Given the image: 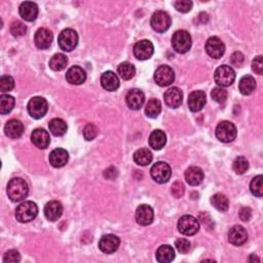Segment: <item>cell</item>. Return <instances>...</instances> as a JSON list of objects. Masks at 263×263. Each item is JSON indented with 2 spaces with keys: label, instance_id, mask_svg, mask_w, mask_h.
I'll list each match as a JSON object with an SVG mask.
<instances>
[{
  "label": "cell",
  "instance_id": "cell-9",
  "mask_svg": "<svg viewBox=\"0 0 263 263\" xmlns=\"http://www.w3.org/2000/svg\"><path fill=\"white\" fill-rule=\"evenodd\" d=\"M178 230L182 234L191 236L197 233L199 230V221L191 215H185L178 221Z\"/></svg>",
  "mask_w": 263,
  "mask_h": 263
},
{
  "label": "cell",
  "instance_id": "cell-52",
  "mask_svg": "<svg viewBox=\"0 0 263 263\" xmlns=\"http://www.w3.org/2000/svg\"><path fill=\"white\" fill-rule=\"evenodd\" d=\"M118 176V171L114 168V166H110L107 170L104 171V177L106 179H109V180H113Z\"/></svg>",
  "mask_w": 263,
  "mask_h": 263
},
{
  "label": "cell",
  "instance_id": "cell-3",
  "mask_svg": "<svg viewBox=\"0 0 263 263\" xmlns=\"http://www.w3.org/2000/svg\"><path fill=\"white\" fill-rule=\"evenodd\" d=\"M214 79L220 88H227L233 83L235 79V72L232 67L222 65L215 71Z\"/></svg>",
  "mask_w": 263,
  "mask_h": 263
},
{
  "label": "cell",
  "instance_id": "cell-28",
  "mask_svg": "<svg viewBox=\"0 0 263 263\" xmlns=\"http://www.w3.org/2000/svg\"><path fill=\"white\" fill-rule=\"evenodd\" d=\"M101 85L108 92H114L119 88V79L112 71H106L101 76Z\"/></svg>",
  "mask_w": 263,
  "mask_h": 263
},
{
  "label": "cell",
  "instance_id": "cell-26",
  "mask_svg": "<svg viewBox=\"0 0 263 263\" xmlns=\"http://www.w3.org/2000/svg\"><path fill=\"white\" fill-rule=\"evenodd\" d=\"M204 171L198 166H189L185 172V180L191 186L199 185L204 180Z\"/></svg>",
  "mask_w": 263,
  "mask_h": 263
},
{
  "label": "cell",
  "instance_id": "cell-18",
  "mask_svg": "<svg viewBox=\"0 0 263 263\" xmlns=\"http://www.w3.org/2000/svg\"><path fill=\"white\" fill-rule=\"evenodd\" d=\"M63 214V206L58 200H51L44 207L45 218L49 221H57L61 218Z\"/></svg>",
  "mask_w": 263,
  "mask_h": 263
},
{
  "label": "cell",
  "instance_id": "cell-13",
  "mask_svg": "<svg viewBox=\"0 0 263 263\" xmlns=\"http://www.w3.org/2000/svg\"><path fill=\"white\" fill-rule=\"evenodd\" d=\"M154 53V47L151 41L147 39H143L138 41L134 46V55L140 60V61H145L152 57Z\"/></svg>",
  "mask_w": 263,
  "mask_h": 263
},
{
  "label": "cell",
  "instance_id": "cell-17",
  "mask_svg": "<svg viewBox=\"0 0 263 263\" xmlns=\"http://www.w3.org/2000/svg\"><path fill=\"white\" fill-rule=\"evenodd\" d=\"M53 33L46 28H40L35 33L34 41L35 45H36L40 50H46L49 49L53 42Z\"/></svg>",
  "mask_w": 263,
  "mask_h": 263
},
{
  "label": "cell",
  "instance_id": "cell-36",
  "mask_svg": "<svg viewBox=\"0 0 263 263\" xmlns=\"http://www.w3.org/2000/svg\"><path fill=\"white\" fill-rule=\"evenodd\" d=\"M118 74L124 80H130L133 78L136 74V69L133 64L129 62H124L118 66Z\"/></svg>",
  "mask_w": 263,
  "mask_h": 263
},
{
  "label": "cell",
  "instance_id": "cell-41",
  "mask_svg": "<svg viewBox=\"0 0 263 263\" xmlns=\"http://www.w3.org/2000/svg\"><path fill=\"white\" fill-rule=\"evenodd\" d=\"M10 33L14 35L15 37H21L24 36L27 33V27L24 23L17 21L11 24L10 26Z\"/></svg>",
  "mask_w": 263,
  "mask_h": 263
},
{
  "label": "cell",
  "instance_id": "cell-1",
  "mask_svg": "<svg viewBox=\"0 0 263 263\" xmlns=\"http://www.w3.org/2000/svg\"><path fill=\"white\" fill-rule=\"evenodd\" d=\"M29 194V187L27 182L22 178H14L8 182L7 196L15 202L25 199Z\"/></svg>",
  "mask_w": 263,
  "mask_h": 263
},
{
  "label": "cell",
  "instance_id": "cell-31",
  "mask_svg": "<svg viewBox=\"0 0 263 263\" xmlns=\"http://www.w3.org/2000/svg\"><path fill=\"white\" fill-rule=\"evenodd\" d=\"M256 89V80L253 76L251 75H245L241 78L240 83H238V90L245 95L249 96L252 94Z\"/></svg>",
  "mask_w": 263,
  "mask_h": 263
},
{
  "label": "cell",
  "instance_id": "cell-25",
  "mask_svg": "<svg viewBox=\"0 0 263 263\" xmlns=\"http://www.w3.org/2000/svg\"><path fill=\"white\" fill-rule=\"evenodd\" d=\"M49 160L54 168H62L68 163L69 153L63 148H57L51 152Z\"/></svg>",
  "mask_w": 263,
  "mask_h": 263
},
{
  "label": "cell",
  "instance_id": "cell-38",
  "mask_svg": "<svg viewBox=\"0 0 263 263\" xmlns=\"http://www.w3.org/2000/svg\"><path fill=\"white\" fill-rule=\"evenodd\" d=\"M162 111V103L158 99H151L145 107V114L150 118H157Z\"/></svg>",
  "mask_w": 263,
  "mask_h": 263
},
{
  "label": "cell",
  "instance_id": "cell-16",
  "mask_svg": "<svg viewBox=\"0 0 263 263\" xmlns=\"http://www.w3.org/2000/svg\"><path fill=\"white\" fill-rule=\"evenodd\" d=\"M229 241L234 246H242L248 241V232L242 225H234L229 232Z\"/></svg>",
  "mask_w": 263,
  "mask_h": 263
},
{
  "label": "cell",
  "instance_id": "cell-34",
  "mask_svg": "<svg viewBox=\"0 0 263 263\" xmlns=\"http://www.w3.org/2000/svg\"><path fill=\"white\" fill-rule=\"evenodd\" d=\"M68 64V59L64 54H56L50 60V67L54 71H62Z\"/></svg>",
  "mask_w": 263,
  "mask_h": 263
},
{
  "label": "cell",
  "instance_id": "cell-11",
  "mask_svg": "<svg viewBox=\"0 0 263 263\" xmlns=\"http://www.w3.org/2000/svg\"><path fill=\"white\" fill-rule=\"evenodd\" d=\"M154 80L160 87H169L175 80L173 69L168 65L160 66L154 72Z\"/></svg>",
  "mask_w": 263,
  "mask_h": 263
},
{
  "label": "cell",
  "instance_id": "cell-50",
  "mask_svg": "<svg viewBox=\"0 0 263 263\" xmlns=\"http://www.w3.org/2000/svg\"><path fill=\"white\" fill-rule=\"evenodd\" d=\"M262 56L256 57L253 62H252V69L254 72L258 75H261L263 73V61H262Z\"/></svg>",
  "mask_w": 263,
  "mask_h": 263
},
{
  "label": "cell",
  "instance_id": "cell-2",
  "mask_svg": "<svg viewBox=\"0 0 263 263\" xmlns=\"http://www.w3.org/2000/svg\"><path fill=\"white\" fill-rule=\"evenodd\" d=\"M38 207L33 201H24L16 210V218L21 223H27L36 218Z\"/></svg>",
  "mask_w": 263,
  "mask_h": 263
},
{
  "label": "cell",
  "instance_id": "cell-4",
  "mask_svg": "<svg viewBox=\"0 0 263 263\" xmlns=\"http://www.w3.org/2000/svg\"><path fill=\"white\" fill-rule=\"evenodd\" d=\"M58 43L64 52H72L78 43V35L73 29H65L59 35Z\"/></svg>",
  "mask_w": 263,
  "mask_h": 263
},
{
  "label": "cell",
  "instance_id": "cell-10",
  "mask_svg": "<svg viewBox=\"0 0 263 263\" xmlns=\"http://www.w3.org/2000/svg\"><path fill=\"white\" fill-rule=\"evenodd\" d=\"M150 24L154 31H157L159 33H164L170 28L172 20L168 13H165V11L163 10H158L152 15Z\"/></svg>",
  "mask_w": 263,
  "mask_h": 263
},
{
  "label": "cell",
  "instance_id": "cell-7",
  "mask_svg": "<svg viewBox=\"0 0 263 263\" xmlns=\"http://www.w3.org/2000/svg\"><path fill=\"white\" fill-rule=\"evenodd\" d=\"M237 135L236 127L230 122H221L216 128V137L223 143L232 142Z\"/></svg>",
  "mask_w": 263,
  "mask_h": 263
},
{
  "label": "cell",
  "instance_id": "cell-45",
  "mask_svg": "<svg viewBox=\"0 0 263 263\" xmlns=\"http://www.w3.org/2000/svg\"><path fill=\"white\" fill-rule=\"evenodd\" d=\"M173 4L178 11H180V13L183 14H186L188 11H190L194 5L193 1H189V0H178V1H175Z\"/></svg>",
  "mask_w": 263,
  "mask_h": 263
},
{
  "label": "cell",
  "instance_id": "cell-19",
  "mask_svg": "<svg viewBox=\"0 0 263 263\" xmlns=\"http://www.w3.org/2000/svg\"><path fill=\"white\" fill-rule=\"evenodd\" d=\"M154 212L153 209L148 205H141L136 210V220L138 224L142 226H147L153 222Z\"/></svg>",
  "mask_w": 263,
  "mask_h": 263
},
{
  "label": "cell",
  "instance_id": "cell-49",
  "mask_svg": "<svg viewBox=\"0 0 263 263\" xmlns=\"http://www.w3.org/2000/svg\"><path fill=\"white\" fill-rule=\"evenodd\" d=\"M230 62L235 67H242L245 63V56L241 52H235L230 57Z\"/></svg>",
  "mask_w": 263,
  "mask_h": 263
},
{
  "label": "cell",
  "instance_id": "cell-30",
  "mask_svg": "<svg viewBox=\"0 0 263 263\" xmlns=\"http://www.w3.org/2000/svg\"><path fill=\"white\" fill-rule=\"evenodd\" d=\"M175 259V251L170 245H163L157 251V260L161 263H169Z\"/></svg>",
  "mask_w": 263,
  "mask_h": 263
},
{
  "label": "cell",
  "instance_id": "cell-53",
  "mask_svg": "<svg viewBox=\"0 0 263 263\" xmlns=\"http://www.w3.org/2000/svg\"><path fill=\"white\" fill-rule=\"evenodd\" d=\"M249 260L251 261V262H253V261H259V258H257L256 256H255V254H252V255H251V257L249 258Z\"/></svg>",
  "mask_w": 263,
  "mask_h": 263
},
{
  "label": "cell",
  "instance_id": "cell-39",
  "mask_svg": "<svg viewBox=\"0 0 263 263\" xmlns=\"http://www.w3.org/2000/svg\"><path fill=\"white\" fill-rule=\"evenodd\" d=\"M249 169V162L244 157H238L233 162V170L237 175L245 174Z\"/></svg>",
  "mask_w": 263,
  "mask_h": 263
},
{
  "label": "cell",
  "instance_id": "cell-32",
  "mask_svg": "<svg viewBox=\"0 0 263 263\" xmlns=\"http://www.w3.org/2000/svg\"><path fill=\"white\" fill-rule=\"evenodd\" d=\"M49 128L51 133L56 137H61L67 132V124L61 118H54L50 122Z\"/></svg>",
  "mask_w": 263,
  "mask_h": 263
},
{
  "label": "cell",
  "instance_id": "cell-20",
  "mask_svg": "<svg viewBox=\"0 0 263 263\" xmlns=\"http://www.w3.org/2000/svg\"><path fill=\"white\" fill-rule=\"evenodd\" d=\"M164 102L171 108H178L182 104L183 93L179 88H171L164 95Z\"/></svg>",
  "mask_w": 263,
  "mask_h": 263
},
{
  "label": "cell",
  "instance_id": "cell-48",
  "mask_svg": "<svg viewBox=\"0 0 263 263\" xmlns=\"http://www.w3.org/2000/svg\"><path fill=\"white\" fill-rule=\"evenodd\" d=\"M172 195L176 197V198H180L181 197H183L184 195V191H185V187L183 185L182 182H175L173 185H172Z\"/></svg>",
  "mask_w": 263,
  "mask_h": 263
},
{
  "label": "cell",
  "instance_id": "cell-35",
  "mask_svg": "<svg viewBox=\"0 0 263 263\" xmlns=\"http://www.w3.org/2000/svg\"><path fill=\"white\" fill-rule=\"evenodd\" d=\"M211 202L220 212H226L230 208V201L224 195L222 194H216L211 197Z\"/></svg>",
  "mask_w": 263,
  "mask_h": 263
},
{
  "label": "cell",
  "instance_id": "cell-44",
  "mask_svg": "<svg viewBox=\"0 0 263 263\" xmlns=\"http://www.w3.org/2000/svg\"><path fill=\"white\" fill-rule=\"evenodd\" d=\"M211 96L214 101H216L218 103H224L227 99V96H229V94H227V91H225L223 88L219 87V88L213 89Z\"/></svg>",
  "mask_w": 263,
  "mask_h": 263
},
{
  "label": "cell",
  "instance_id": "cell-29",
  "mask_svg": "<svg viewBox=\"0 0 263 263\" xmlns=\"http://www.w3.org/2000/svg\"><path fill=\"white\" fill-rule=\"evenodd\" d=\"M148 142L151 148H153L154 150H161L164 147L166 143V136L164 132H163L162 130L153 131L149 136Z\"/></svg>",
  "mask_w": 263,
  "mask_h": 263
},
{
  "label": "cell",
  "instance_id": "cell-14",
  "mask_svg": "<svg viewBox=\"0 0 263 263\" xmlns=\"http://www.w3.org/2000/svg\"><path fill=\"white\" fill-rule=\"evenodd\" d=\"M121 241L114 234H105L99 242V249L105 254H112L117 251Z\"/></svg>",
  "mask_w": 263,
  "mask_h": 263
},
{
  "label": "cell",
  "instance_id": "cell-27",
  "mask_svg": "<svg viewBox=\"0 0 263 263\" xmlns=\"http://www.w3.org/2000/svg\"><path fill=\"white\" fill-rule=\"evenodd\" d=\"M5 135L11 139H18L24 133V125L18 119H10L4 127Z\"/></svg>",
  "mask_w": 263,
  "mask_h": 263
},
{
  "label": "cell",
  "instance_id": "cell-51",
  "mask_svg": "<svg viewBox=\"0 0 263 263\" xmlns=\"http://www.w3.org/2000/svg\"><path fill=\"white\" fill-rule=\"evenodd\" d=\"M238 215H240V218L243 221L248 222L251 219V217H252V210H251L249 207H244L240 210Z\"/></svg>",
  "mask_w": 263,
  "mask_h": 263
},
{
  "label": "cell",
  "instance_id": "cell-21",
  "mask_svg": "<svg viewBox=\"0 0 263 263\" xmlns=\"http://www.w3.org/2000/svg\"><path fill=\"white\" fill-rule=\"evenodd\" d=\"M31 141L36 147L45 149L49 147L51 143L50 134L43 129H35L31 134Z\"/></svg>",
  "mask_w": 263,
  "mask_h": 263
},
{
  "label": "cell",
  "instance_id": "cell-6",
  "mask_svg": "<svg viewBox=\"0 0 263 263\" xmlns=\"http://www.w3.org/2000/svg\"><path fill=\"white\" fill-rule=\"evenodd\" d=\"M150 174L155 182L164 184L170 180V178L172 176V170L171 166L166 163L159 162L152 165Z\"/></svg>",
  "mask_w": 263,
  "mask_h": 263
},
{
  "label": "cell",
  "instance_id": "cell-8",
  "mask_svg": "<svg viewBox=\"0 0 263 263\" xmlns=\"http://www.w3.org/2000/svg\"><path fill=\"white\" fill-rule=\"evenodd\" d=\"M28 112L34 119L42 118L47 110H49V104L47 101L42 97H34L28 103Z\"/></svg>",
  "mask_w": 263,
  "mask_h": 263
},
{
  "label": "cell",
  "instance_id": "cell-12",
  "mask_svg": "<svg viewBox=\"0 0 263 263\" xmlns=\"http://www.w3.org/2000/svg\"><path fill=\"white\" fill-rule=\"evenodd\" d=\"M206 52L213 59H220L225 53V45L217 36L210 37L206 42Z\"/></svg>",
  "mask_w": 263,
  "mask_h": 263
},
{
  "label": "cell",
  "instance_id": "cell-47",
  "mask_svg": "<svg viewBox=\"0 0 263 263\" xmlns=\"http://www.w3.org/2000/svg\"><path fill=\"white\" fill-rule=\"evenodd\" d=\"M21 261V255L17 250H9L3 256V262L17 263Z\"/></svg>",
  "mask_w": 263,
  "mask_h": 263
},
{
  "label": "cell",
  "instance_id": "cell-46",
  "mask_svg": "<svg viewBox=\"0 0 263 263\" xmlns=\"http://www.w3.org/2000/svg\"><path fill=\"white\" fill-rule=\"evenodd\" d=\"M175 247L178 250L179 253L186 254L189 252L191 245H190V242L186 240V238H178V240H176L175 242Z\"/></svg>",
  "mask_w": 263,
  "mask_h": 263
},
{
  "label": "cell",
  "instance_id": "cell-33",
  "mask_svg": "<svg viewBox=\"0 0 263 263\" xmlns=\"http://www.w3.org/2000/svg\"><path fill=\"white\" fill-rule=\"evenodd\" d=\"M152 153L147 148H140L134 153V161L139 165H148L152 162Z\"/></svg>",
  "mask_w": 263,
  "mask_h": 263
},
{
  "label": "cell",
  "instance_id": "cell-5",
  "mask_svg": "<svg viewBox=\"0 0 263 263\" xmlns=\"http://www.w3.org/2000/svg\"><path fill=\"white\" fill-rule=\"evenodd\" d=\"M191 36L185 30H178L174 33L172 37L173 49L179 54L187 53L191 47Z\"/></svg>",
  "mask_w": 263,
  "mask_h": 263
},
{
  "label": "cell",
  "instance_id": "cell-24",
  "mask_svg": "<svg viewBox=\"0 0 263 263\" xmlns=\"http://www.w3.org/2000/svg\"><path fill=\"white\" fill-rule=\"evenodd\" d=\"M66 79L71 85L74 86H79L82 85L83 82L87 79V73L86 71L83 70L79 66H72L66 73Z\"/></svg>",
  "mask_w": 263,
  "mask_h": 263
},
{
  "label": "cell",
  "instance_id": "cell-23",
  "mask_svg": "<svg viewBox=\"0 0 263 263\" xmlns=\"http://www.w3.org/2000/svg\"><path fill=\"white\" fill-rule=\"evenodd\" d=\"M20 16L23 20L27 22H33L38 16V6L36 3L31 1H25L20 5Z\"/></svg>",
  "mask_w": 263,
  "mask_h": 263
},
{
  "label": "cell",
  "instance_id": "cell-43",
  "mask_svg": "<svg viewBox=\"0 0 263 263\" xmlns=\"http://www.w3.org/2000/svg\"><path fill=\"white\" fill-rule=\"evenodd\" d=\"M99 134V130L94 124H88L83 129V137L87 141H92Z\"/></svg>",
  "mask_w": 263,
  "mask_h": 263
},
{
  "label": "cell",
  "instance_id": "cell-37",
  "mask_svg": "<svg viewBox=\"0 0 263 263\" xmlns=\"http://www.w3.org/2000/svg\"><path fill=\"white\" fill-rule=\"evenodd\" d=\"M16 100L13 96L9 95H2L0 97V113L1 114H7L11 110L14 109Z\"/></svg>",
  "mask_w": 263,
  "mask_h": 263
},
{
  "label": "cell",
  "instance_id": "cell-22",
  "mask_svg": "<svg viewBox=\"0 0 263 263\" xmlns=\"http://www.w3.org/2000/svg\"><path fill=\"white\" fill-rule=\"evenodd\" d=\"M127 104L131 109L133 110H139L141 107L144 104L145 96L142 91L138 89L131 90L127 95Z\"/></svg>",
  "mask_w": 263,
  "mask_h": 263
},
{
  "label": "cell",
  "instance_id": "cell-42",
  "mask_svg": "<svg viewBox=\"0 0 263 263\" xmlns=\"http://www.w3.org/2000/svg\"><path fill=\"white\" fill-rule=\"evenodd\" d=\"M15 88V79L9 75H3L0 78V91L1 93H7L13 91Z\"/></svg>",
  "mask_w": 263,
  "mask_h": 263
},
{
  "label": "cell",
  "instance_id": "cell-40",
  "mask_svg": "<svg viewBox=\"0 0 263 263\" xmlns=\"http://www.w3.org/2000/svg\"><path fill=\"white\" fill-rule=\"evenodd\" d=\"M262 180H263L262 176L258 175L255 178H253V180L251 181V184H250L251 193H252V195L257 197H261L263 195V193H262Z\"/></svg>",
  "mask_w": 263,
  "mask_h": 263
},
{
  "label": "cell",
  "instance_id": "cell-15",
  "mask_svg": "<svg viewBox=\"0 0 263 263\" xmlns=\"http://www.w3.org/2000/svg\"><path fill=\"white\" fill-rule=\"evenodd\" d=\"M207 103L206 93L202 91H195L188 97V107L193 112L200 111Z\"/></svg>",
  "mask_w": 263,
  "mask_h": 263
}]
</instances>
